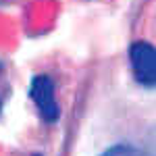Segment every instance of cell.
Segmentation results:
<instances>
[{"label":"cell","instance_id":"cell-1","mask_svg":"<svg viewBox=\"0 0 156 156\" xmlns=\"http://www.w3.org/2000/svg\"><path fill=\"white\" fill-rule=\"evenodd\" d=\"M129 58L135 79L144 85H156V46L135 42L129 48Z\"/></svg>","mask_w":156,"mask_h":156},{"label":"cell","instance_id":"cell-2","mask_svg":"<svg viewBox=\"0 0 156 156\" xmlns=\"http://www.w3.org/2000/svg\"><path fill=\"white\" fill-rule=\"evenodd\" d=\"M29 94L34 98L40 115L46 121L52 123V121L58 119V102H56V96H54V83H52L50 77L37 75L31 81V92Z\"/></svg>","mask_w":156,"mask_h":156},{"label":"cell","instance_id":"cell-3","mask_svg":"<svg viewBox=\"0 0 156 156\" xmlns=\"http://www.w3.org/2000/svg\"><path fill=\"white\" fill-rule=\"evenodd\" d=\"M100 156H142L137 148H133L129 144H117V146H110L106 152H102Z\"/></svg>","mask_w":156,"mask_h":156},{"label":"cell","instance_id":"cell-4","mask_svg":"<svg viewBox=\"0 0 156 156\" xmlns=\"http://www.w3.org/2000/svg\"><path fill=\"white\" fill-rule=\"evenodd\" d=\"M154 156H156V152H154Z\"/></svg>","mask_w":156,"mask_h":156}]
</instances>
